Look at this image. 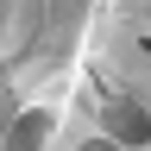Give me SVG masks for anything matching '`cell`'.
<instances>
[{
    "label": "cell",
    "mask_w": 151,
    "mask_h": 151,
    "mask_svg": "<svg viewBox=\"0 0 151 151\" xmlns=\"http://www.w3.org/2000/svg\"><path fill=\"white\" fill-rule=\"evenodd\" d=\"M107 132H113L120 145H145V139H151V120H145L139 101H113V107H107Z\"/></svg>",
    "instance_id": "cell-1"
},
{
    "label": "cell",
    "mask_w": 151,
    "mask_h": 151,
    "mask_svg": "<svg viewBox=\"0 0 151 151\" xmlns=\"http://www.w3.org/2000/svg\"><path fill=\"white\" fill-rule=\"evenodd\" d=\"M44 126H50L44 113H25V120L13 126V139H6V151H38V145H44Z\"/></svg>",
    "instance_id": "cell-2"
}]
</instances>
